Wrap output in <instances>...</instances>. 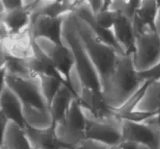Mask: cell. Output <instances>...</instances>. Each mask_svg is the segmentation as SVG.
<instances>
[{"mask_svg": "<svg viewBox=\"0 0 160 149\" xmlns=\"http://www.w3.org/2000/svg\"><path fill=\"white\" fill-rule=\"evenodd\" d=\"M145 81L139 76L134 63V53L120 54L113 73L102 88L107 106L112 109H120Z\"/></svg>", "mask_w": 160, "mask_h": 149, "instance_id": "obj_1", "label": "cell"}, {"mask_svg": "<svg viewBox=\"0 0 160 149\" xmlns=\"http://www.w3.org/2000/svg\"><path fill=\"white\" fill-rule=\"evenodd\" d=\"M73 18L83 45L99 76L102 88L113 73L121 52L98 37L84 19L73 12Z\"/></svg>", "mask_w": 160, "mask_h": 149, "instance_id": "obj_2", "label": "cell"}, {"mask_svg": "<svg viewBox=\"0 0 160 149\" xmlns=\"http://www.w3.org/2000/svg\"><path fill=\"white\" fill-rule=\"evenodd\" d=\"M63 44H65L73 55L74 70L84 85L102 91L99 76L83 45L78 32L73 13L67 16L64 20Z\"/></svg>", "mask_w": 160, "mask_h": 149, "instance_id": "obj_3", "label": "cell"}, {"mask_svg": "<svg viewBox=\"0 0 160 149\" xmlns=\"http://www.w3.org/2000/svg\"><path fill=\"white\" fill-rule=\"evenodd\" d=\"M58 140L65 146L73 148L86 139V117L78 98L70 104L65 117L55 123Z\"/></svg>", "mask_w": 160, "mask_h": 149, "instance_id": "obj_4", "label": "cell"}, {"mask_svg": "<svg viewBox=\"0 0 160 149\" xmlns=\"http://www.w3.org/2000/svg\"><path fill=\"white\" fill-rule=\"evenodd\" d=\"M1 86H7L21 101L23 108L49 109L40 86V78L28 79L13 76L1 70Z\"/></svg>", "mask_w": 160, "mask_h": 149, "instance_id": "obj_5", "label": "cell"}, {"mask_svg": "<svg viewBox=\"0 0 160 149\" xmlns=\"http://www.w3.org/2000/svg\"><path fill=\"white\" fill-rule=\"evenodd\" d=\"M81 108L86 117V139H91L110 147L121 142V119L116 115L109 118H96L82 106Z\"/></svg>", "mask_w": 160, "mask_h": 149, "instance_id": "obj_6", "label": "cell"}, {"mask_svg": "<svg viewBox=\"0 0 160 149\" xmlns=\"http://www.w3.org/2000/svg\"><path fill=\"white\" fill-rule=\"evenodd\" d=\"M135 37V67L138 72L146 71L160 62V36L156 31L147 28Z\"/></svg>", "mask_w": 160, "mask_h": 149, "instance_id": "obj_7", "label": "cell"}, {"mask_svg": "<svg viewBox=\"0 0 160 149\" xmlns=\"http://www.w3.org/2000/svg\"><path fill=\"white\" fill-rule=\"evenodd\" d=\"M34 43L50 59L65 84L71 87L70 77L74 69V60L68 47L63 43H56L45 38L34 39Z\"/></svg>", "mask_w": 160, "mask_h": 149, "instance_id": "obj_8", "label": "cell"}, {"mask_svg": "<svg viewBox=\"0 0 160 149\" xmlns=\"http://www.w3.org/2000/svg\"><path fill=\"white\" fill-rule=\"evenodd\" d=\"M122 141L141 144L149 149H160V131L146 123L122 120Z\"/></svg>", "mask_w": 160, "mask_h": 149, "instance_id": "obj_9", "label": "cell"}, {"mask_svg": "<svg viewBox=\"0 0 160 149\" xmlns=\"http://www.w3.org/2000/svg\"><path fill=\"white\" fill-rule=\"evenodd\" d=\"M1 52L9 57L26 59L34 56V38L31 27L18 34H9L0 38Z\"/></svg>", "mask_w": 160, "mask_h": 149, "instance_id": "obj_10", "label": "cell"}, {"mask_svg": "<svg viewBox=\"0 0 160 149\" xmlns=\"http://www.w3.org/2000/svg\"><path fill=\"white\" fill-rule=\"evenodd\" d=\"M65 18L66 17H53L44 14L33 17L31 31L34 38H45L56 43L62 44Z\"/></svg>", "mask_w": 160, "mask_h": 149, "instance_id": "obj_11", "label": "cell"}, {"mask_svg": "<svg viewBox=\"0 0 160 149\" xmlns=\"http://www.w3.org/2000/svg\"><path fill=\"white\" fill-rule=\"evenodd\" d=\"M0 114H2L10 122L21 127H26L21 101L7 86H1L0 92Z\"/></svg>", "mask_w": 160, "mask_h": 149, "instance_id": "obj_12", "label": "cell"}, {"mask_svg": "<svg viewBox=\"0 0 160 149\" xmlns=\"http://www.w3.org/2000/svg\"><path fill=\"white\" fill-rule=\"evenodd\" d=\"M112 33L123 54L134 53L136 37L133 22L118 11Z\"/></svg>", "mask_w": 160, "mask_h": 149, "instance_id": "obj_13", "label": "cell"}, {"mask_svg": "<svg viewBox=\"0 0 160 149\" xmlns=\"http://www.w3.org/2000/svg\"><path fill=\"white\" fill-rule=\"evenodd\" d=\"M78 0H36L31 18L44 14L53 17H65L74 12Z\"/></svg>", "mask_w": 160, "mask_h": 149, "instance_id": "obj_14", "label": "cell"}, {"mask_svg": "<svg viewBox=\"0 0 160 149\" xmlns=\"http://www.w3.org/2000/svg\"><path fill=\"white\" fill-rule=\"evenodd\" d=\"M159 12L157 0H142L140 7L133 21L134 33L141 32L146 28L156 31V20Z\"/></svg>", "mask_w": 160, "mask_h": 149, "instance_id": "obj_15", "label": "cell"}, {"mask_svg": "<svg viewBox=\"0 0 160 149\" xmlns=\"http://www.w3.org/2000/svg\"><path fill=\"white\" fill-rule=\"evenodd\" d=\"M24 131L33 148L60 149L65 146L58 140L54 125L46 129H34L26 125Z\"/></svg>", "mask_w": 160, "mask_h": 149, "instance_id": "obj_16", "label": "cell"}, {"mask_svg": "<svg viewBox=\"0 0 160 149\" xmlns=\"http://www.w3.org/2000/svg\"><path fill=\"white\" fill-rule=\"evenodd\" d=\"M31 14L24 7L0 12V24L6 28L9 34L25 31L31 27Z\"/></svg>", "mask_w": 160, "mask_h": 149, "instance_id": "obj_17", "label": "cell"}, {"mask_svg": "<svg viewBox=\"0 0 160 149\" xmlns=\"http://www.w3.org/2000/svg\"><path fill=\"white\" fill-rule=\"evenodd\" d=\"M0 148L33 149V147L27 136L24 128L17 123L9 122L6 129L2 131Z\"/></svg>", "mask_w": 160, "mask_h": 149, "instance_id": "obj_18", "label": "cell"}, {"mask_svg": "<svg viewBox=\"0 0 160 149\" xmlns=\"http://www.w3.org/2000/svg\"><path fill=\"white\" fill-rule=\"evenodd\" d=\"M75 98L77 96L73 89L67 84H62L49 106L54 124L65 117L70 104Z\"/></svg>", "mask_w": 160, "mask_h": 149, "instance_id": "obj_19", "label": "cell"}, {"mask_svg": "<svg viewBox=\"0 0 160 149\" xmlns=\"http://www.w3.org/2000/svg\"><path fill=\"white\" fill-rule=\"evenodd\" d=\"M25 65L38 75H46L59 78L64 82L56 67L53 66L50 59L44 54L43 52L34 43V56L28 59H23ZM65 83V82H64Z\"/></svg>", "mask_w": 160, "mask_h": 149, "instance_id": "obj_20", "label": "cell"}, {"mask_svg": "<svg viewBox=\"0 0 160 149\" xmlns=\"http://www.w3.org/2000/svg\"><path fill=\"white\" fill-rule=\"evenodd\" d=\"M134 110L148 112H160V79L150 81L142 101Z\"/></svg>", "mask_w": 160, "mask_h": 149, "instance_id": "obj_21", "label": "cell"}, {"mask_svg": "<svg viewBox=\"0 0 160 149\" xmlns=\"http://www.w3.org/2000/svg\"><path fill=\"white\" fill-rule=\"evenodd\" d=\"M39 78H40V86L42 95L49 106L58 91L65 83L59 78L52 76L40 75Z\"/></svg>", "mask_w": 160, "mask_h": 149, "instance_id": "obj_22", "label": "cell"}, {"mask_svg": "<svg viewBox=\"0 0 160 149\" xmlns=\"http://www.w3.org/2000/svg\"><path fill=\"white\" fill-rule=\"evenodd\" d=\"M152 80H146V81L144 82V84L141 86L140 88L124 103L123 106L120 108V109H112V112H114L116 116H120L123 115V114L128 113V112H131L132 111H134L136 109V107L138 106V105L140 103V102L142 101V98H143L144 95L145 93V91H146L147 87H148V84H149L150 81Z\"/></svg>", "mask_w": 160, "mask_h": 149, "instance_id": "obj_23", "label": "cell"}, {"mask_svg": "<svg viewBox=\"0 0 160 149\" xmlns=\"http://www.w3.org/2000/svg\"><path fill=\"white\" fill-rule=\"evenodd\" d=\"M141 3L142 0H112L110 9L121 12L133 22Z\"/></svg>", "mask_w": 160, "mask_h": 149, "instance_id": "obj_24", "label": "cell"}, {"mask_svg": "<svg viewBox=\"0 0 160 149\" xmlns=\"http://www.w3.org/2000/svg\"><path fill=\"white\" fill-rule=\"evenodd\" d=\"M117 11L111 9L102 10L97 15L94 16L95 23L100 27L109 31H112V27L117 20Z\"/></svg>", "mask_w": 160, "mask_h": 149, "instance_id": "obj_25", "label": "cell"}, {"mask_svg": "<svg viewBox=\"0 0 160 149\" xmlns=\"http://www.w3.org/2000/svg\"><path fill=\"white\" fill-rule=\"evenodd\" d=\"M159 112H142V111L134 110L128 113L123 114V115L117 116L121 120H128V121L135 122V123H144L149 119L152 118Z\"/></svg>", "mask_w": 160, "mask_h": 149, "instance_id": "obj_26", "label": "cell"}, {"mask_svg": "<svg viewBox=\"0 0 160 149\" xmlns=\"http://www.w3.org/2000/svg\"><path fill=\"white\" fill-rule=\"evenodd\" d=\"M23 7V0H2L0 1V12H8Z\"/></svg>", "mask_w": 160, "mask_h": 149, "instance_id": "obj_27", "label": "cell"}, {"mask_svg": "<svg viewBox=\"0 0 160 149\" xmlns=\"http://www.w3.org/2000/svg\"><path fill=\"white\" fill-rule=\"evenodd\" d=\"M73 149H110V146L91 139H85Z\"/></svg>", "mask_w": 160, "mask_h": 149, "instance_id": "obj_28", "label": "cell"}, {"mask_svg": "<svg viewBox=\"0 0 160 149\" xmlns=\"http://www.w3.org/2000/svg\"><path fill=\"white\" fill-rule=\"evenodd\" d=\"M139 76L144 81L160 79V62L150 70L144 72H139Z\"/></svg>", "mask_w": 160, "mask_h": 149, "instance_id": "obj_29", "label": "cell"}, {"mask_svg": "<svg viewBox=\"0 0 160 149\" xmlns=\"http://www.w3.org/2000/svg\"><path fill=\"white\" fill-rule=\"evenodd\" d=\"M110 149H149L148 147L135 142L121 141L117 145L111 146Z\"/></svg>", "mask_w": 160, "mask_h": 149, "instance_id": "obj_30", "label": "cell"}, {"mask_svg": "<svg viewBox=\"0 0 160 149\" xmlns=\"http://www.w3.org/2000/svg\"><path fill=\"white\" fill-rule=\"evenodd\" d=\"M105 2L106 0H87L90 10L93 16L97 15L105 9Z\"/></svg>", "mask_w": 160, "mask_h": 149, "instance_id": "obj_31", "label": "cell"}, {"mask_svg": "<svg viewBox=\"0 0 160 149\" xmlns=\"http://www.w3.org/2000/svg\"><path fill=\"white\" fill-rule=\"evenodd\" d=\"M144 123H148V124L154 127H156V129H158L159 131H160V112L159 113L156 114L155 117H153L152 118L149 119V120L144 122Z\"/></svg>", "mask_w": 160, "mask_h": 149, "instance_id": "obj_32", "label": "cell"}, {"mask_svg": "<svg viewBox=\"0 0 160 149\" xmlns=\"http://www.w3.org/2000/svg\"><path fill=\"white\" fill-rule=\"evenodd\" d=\"M158 5H159V12H158L156 27V32H157L158 34L160 36V1H158Z\"/></svg>", "mask_w": 160, "mask_h": 149, "instance_id": "obj_33", "label": "cell"}, {"mask_svg": "<svg viewBox=\"0 0 160 149\" xmlns=\"http://www.w3.org/2000/svg\"><path fill=\"white\" fill-rule=\"evenodd\" d=\"M60 149H73V148H70V147H67V146H63V147H62Z\"/></svg>", "mask_w": 160, "mask_h": 149, "instance_id": "obj_34", "label": "cell"}, {"mask_svg": "<svg viewBox=\"0 0 160 149\" xmlns=\"http://www.w3.org/2000/svg\"><path fill=\"white\" fill-rule=\"evenodd\" d=\"M33 149H38V148H33Z\"/></svg>", "mask_w": 160, "mask_h": 149, "instance_id": "obj_35", "label": "cell"}]
</instances>
